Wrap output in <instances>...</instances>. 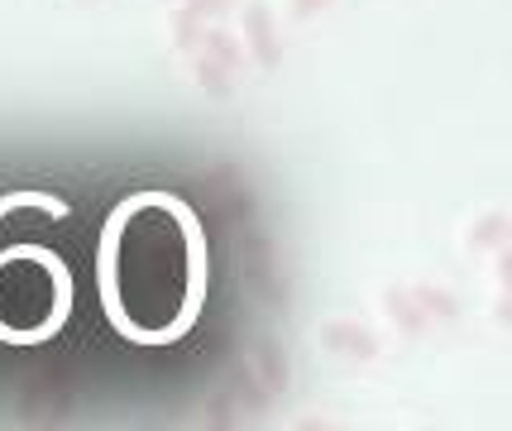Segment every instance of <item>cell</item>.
Here are the masks:
<instances>
[{"instance_id":"7a4b0ae2","label":"cell","mask_w":512,"mask_h":431,"mask_svg":"<svg viewBox=\"0 0 512 431\" xmlns=\"http://www.w3.org/2000/svg\"><path fill=\"white\" fill-rule=\"evenodd\" d=\"M72 278L58 254L20 245L0 254V336L5 341H48L67 317Z\"/></svg>"},{"instance_id":"6da1fadb","label":"cell","mask_w":512,"mask_h":431,"mask_svg":"<svg viewBox=\"0 0 512 431\" xmlns=\"http://www.w3.org/2000/svg\"><path fill=\"white\" fill-rule=\"evenodd\" d=\"M206 293V240L197 216L163 192L125 202L101 240L106 317L139 345H168L197 321Z\"/></svg>"}]
</instances>
